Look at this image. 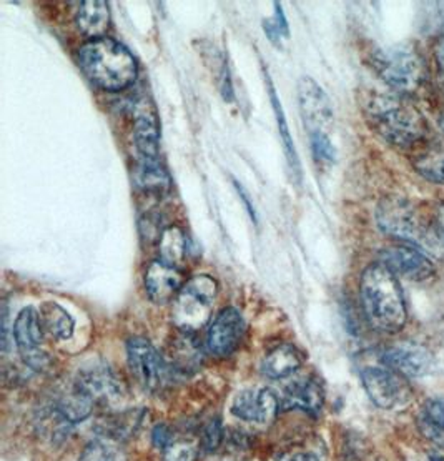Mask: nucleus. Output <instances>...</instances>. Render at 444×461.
I'll list each match as a JSON object with an SVG mask.
<instances>
[{"label":"nucleus","mask_w":444,"mask_h":461,"mask_svg":"<svg viewBox=\"0 0 444 461\" xmlns=\"http://www.w3.org/2000/svg\"><path fill=\"white\" fill-rule=\"evenodd\" d=\"M360 298L369 327L381 333H398L404 329L408 310L396 275L377 262L361 275Z\"/></svg>","instance_id":"nucleus-1"},{"label":"nucleus","mask_w":444,"mask_h":461,"mask_svg":"<svg viewBox=\"0 0 444 461\" xmlns=\"http://www.w3.org/2000/svg\"><path fill=\"white\" fill-rule=\"evenodd\" d=\"M365 117L371 129L391 145L411 149L426 140L428 122L398 94H369L365 99Z\"/></svg>","instance_id":"nucleus-2"},{"label":"nucleus","mask_w":444,"mask_h":461,"mask_svg":"<svg viewBox=\"0 0 444 461\" xmlns=\"http://www.w3.org/2000/svg\"><path fill=\"white\" fill-rule=\"evenodd\" d=\"M78 66L93 86L107 92L130 87L138 74L132 52L107 37L82 45L78 50Z\"/></svg>","instance_id":"nucleus-3"},{"label":"nucleus","mask_w":444,"mask_h":461,"mask_svg":"<svg viewBox=\"0 0 444 461\" xmlns=\"http://www.w3.org/2000/svg\"><path fill=\"white\" fill-rule=\"evenodd\" d=\"M371 66L379 78L403 97L418 92L428 76L422 54L406 45L377 49L371 55Z\"/></svg>","instance_id":"nucleus-4"},{"label":"nucleus","mask_w":444,"mask_h":461,"mask_svg":"<svg viewBox=\"0 0 444 461\" xmlns=\"http://www.w3.org/2000/svg\"><path fill=\"white\" fill-rule=\"evenodd\" d=\"M218 294L217 282L209 275H195L182 286L173 300L172 320L180 331L195 333L210 320L213 302Z\"/></svg>","instance_id":"nucleus-5"},{"label":"nucleus","mask_w":444,"mask_h":461,"mask_svg":"<svg viewBox=\"0 0 444 461\" xmlns=\"http://www.w3.org/2000/svg\"><path fill=\"white\" fill-rule=\"evenodd\" d=\"M375 217L381 230L401 242L418 245L426 243L430 239L428 225L424 223L418 210L414 209V205L406 198L398 195L383 198L377 203Z\"/></svg>","instance_id":"nucleus-6"},{"label":"nucleus","mask_w":444,"mask_h":461,"mask_svg":"<svg viewBox=\"0 0 444 461\" xmlns=\"http://www.w3.org/2000/svg\"><path fill=\"white\" fill-rule=\"evenodd\" d=\"M361 382L371 402L381 410H401L413 400L408 378L391 370L385 363L377 366H365L361 370Z\"/></svg>","instance_id":"nucleus-7"},{"label":"nucleus","mask_w":444,"mask_h":461,"mask_svg":"<svg viewBox=\"0 0 444 461\" xmlns=\"http://www.w3.org/2000/svg\"><path fill=\"white\" fill-rule=\"evenodd\" d=\"M127 358L135 380L145 390L158 392L167 382V365L147 339H130L127 343Z\"/></svg>","instance_id":"nucleus-8"},{"label":"nucleus","mask_w":444,"mask_h":461,"mask_svg":"<svg viewBox=\"0 0 444 461\" xmlns=\"http://www.w3.org/2000/svg\"><path fill=\"white\" fill-rule=\"evenodd\" d=\"M298 100L305 127L310 135H330L333 129L334 113L328 95L313 78L301 77L298 82Z\"/></svg>","instance_id":"nucleus-9"},{"label":"nucleus","mask_w":444,"mask_h":461,"mask_svg":"<svg viewBox=\"0 0 444 461\" xmlns=\"http://www.w3.org/2000/svg\"><path fill=\"white\" fill-rule=\"evenodd\" d=\"M381 360L404 378H422L434 366L433 353L414 341H398L389 345L381 355Z\"/></svg>","instance_id":"nucleus-10"},{"label":"nucleus","mask_w":444,"mask_h":461,"mask_svg":"<svg viewBox=\"0 0 444 461\" xmlns=\"http://www.w3.org/2000/svg\"><path fill=\"white\" fill-rule=\"evenodd\" d=\"M244 333V320L234 307L223 308L207 331V348L211 355L225 358L240 347Z\"/></svg>","instance_id":"nucleus-11"},{"label":"nucleus","mask_w":444,"mask_h":461,"mask_svg":"<svg viewBox=\"0 0 444 461\" xmlns=\"http://www.w3.org/2000/svg\"><path fill=\"white\" fill-rule=\"evenodd\" d=\"M379 262L395 275L413 282H422L433 276L434 264L422 250L413 245H393L379 253Z\"/></svg>","instance_id":"nucleus-12"},{"label":"nucleus","mask_w":444,"mask_h":461,"mask_svg":"<svg viewBox=\"0 0 444 461\" xmlns=\"http://www.w3.org/2000/svg\"><path fill=\"white\" fill-rule=\"evenodd\" d=\"M74 384L89 396L95 405L115 403L122 398V384L103 363H93L87 368H82Z\"/></svg>","instance_id":"nucleus-13"},{"label":"nucleus","mask_w":444,"mask_h":461,"mask_svg":"<svg viewBox=\"0 0 444 461\" xmlns=\"http://www.w3.org/2000/svg\"><path fill=\"white\" fill-rule=\"evenodd\" d=\"M183 286L182 272L164 264L162 260H156L147 267L145 272V290L148 298L155 305H165L168 302H173L177 298L180 290Z\"/></svg>","instance_id":"nucleus-14"},{"label":"nucleus","mask_w":444,"mask_h":461,"mask_svg":"<svg viewBox=\"0 0 444 461\" xmlns=\"http://www.w3.org/2000/svg\"><path fill=\"white\" fill-rule=\"evenodd\" d=\"M158 142L160 129L155 107L144 99L135 109L134 143L138 158L158 160Z\"/></svg>","instance_id":"nucleus-15"},{"label":"nucleus","mask_w":444,"mask_h":461,"mask_svg":"<svg viewBox=\"0 0 444 461\" xmlns=\"http://www.w3.org/2000/svg\"><path fill=\"white\" fill-rule=\"evenodd\" d=\"M324 405V386L318 376H308L293 384L285 398V407L301 408L316 417Z\"/></svg>","instance_id":"nucleus-16"},{"label":"nucleus","mask_w":444,"mask_h":461,"mask_svg":"<svg viewBox=\"0 0 444 461\" xmlns=\"http://www.w3.org/2000/svg\"><path fill=\"white\" fill-rule=\"evenodd\" d=\"M12 335L21 355L40 350L44 329H42L40 315L34 307L23 308L22 312L17 315Z\"/></svg>","instance_id":"nucleus-17"},{"label":"nucleus","mask_w":444,"mask_h":461,"mask_svg":"<svg viewBox=\"0 0 444 461\" xmlns=\"http://www.w3.org/2000/svg\"><path fill=\"white\" fill-rule=\"evenodd\" d=\"M75 23L80 32L90 37L92 41L103 39L111 27V9L103 0H87L78 7Z\"/></svg>","instance_id":"nucleus-18"},{"label":"nucleus","mask_w":444,"mask_h":461,"mask_svg":"<svg viewBox=\"0 0 444 461\" xmlns=\"http://www.w3.org/2000/svg\"><path fill=\"white\" fill-rule=\"evenodd\" d=\"M145 411L142 408H130L123 410L120 413H113L103 418L97 425V431L101 433V438L109 441H123L132 438L135 431L142 425Z\"/></svg>","instance_id":"nucleus-19"},{"label":"nucleus","mask_w":444,"mask_h":461,"mask_svg":"<svg viewBox=\"0 0 444 461\" xmlns=\"http://www.w3.org/2000/svg\"><path fill=\"white\" fill-rule=\"evenodd\" d=\"M301 363H303V353L297 347L283 343V345H278L277 348H273L263 358L262 372L267 375L268 378L280 380L295 374L300 368Z\"/></svg>","instance_id":"nucleus-20"},{"label":"nucleus","mask_w":444,"mask_h":461,"mask_svg":"<svg viewBox=\"0 0 444 461\" xmlns=\"http://www.w3.org/2000/svg\"><path fill=\"white\" fill-rule=\"evenodd\" d=\"M134 182L137 187L150 195H165L172 180L167 170L158 164V160H144L138 158L134 170Z\"/></svg>","instance_id":"nucleus-21"},{"label":"nucleus","mask_w":444,"mask_h":461,"mask_svg":"<svg viewBox=\"0 0 444 461\" xmlns=\"http://www.w3.org/2000/svg\"><path fill=\"white\" fill-rule=\"evenodd\" d=\"M42 329L45 333L57 340H68L74 335L75 321L70 317L67 310L60 307L56 302H45L39 310Z\"/></svg>","instance_id":"nucleus-22"},{"label":"nucleus","mask_w":444,"mask_h":461,"mask_svg":"<svg viewBox=\"0 0 444 461\" xmlns=\"http://www.w3.org/2000/svg\"><path fill=\"white\" fill-rule=\"evenodd\" d=\"M414 170L431 184H444V145L426 143L413 160Z\"/></svg>","instance_id":"nucleus-23"},{"label":"nucleus","mask_w":444,"mask_h":461,"mask_svg":"<svg viewBox=\"0 0 444 461\" xmlns=\"http://www.w3.org/2000/svg\"><path fill=\"white\" fill-rule=\"evenodd\" d=\"M158 252H160V260L164 264L175 267L180 270V267L185 262L187 252H189V242H187V237L183 230L175 225L165 229L158 240Z\"/></svg>","instance_id":"nucleus-24"},{"label":"nucleus","mask_w":444,"mask_h":461,"mask_svg":"<svg viewBox=\"0 0 444 461\" xmlns=\"http://www.w3.org/2000/svg\"><path fill=\"white\" fill-rule=\"evenodd\" d=\"M93 405L95 403L90 400L89 396L74 384L66 395L60 396V400L57 402L56 410L58 415L70 425H75L90 417Z\"/></svg>","instance_id":"nucleus-25"},{"label":"nucleus","mask_w":444,"mask_h":461,"mask_svg":"<svg viewBox=\"0 0 444 461\" xmlns=\"http://www.w3.org/2000/svg\"><path fill=\"white\" fill-rule=\"evenodd\" d=\"M172 362L177 365V370H197L201 363V348L195 340L193 333L180 331V337L172 347Z\"/></svg>","instance_id":"nucleus-26"},{"label":"nucleus","mask_w":444,"mask_h":461,"mask_svg":"<svg viewBox=\"0 0 444 461\" xmlns=\"http://www.w3.org/2000/svg\"><path fill=\"white\" fill-rule=\"evenodd\" d=\"M422 429L428 438L444 447V400L434 398L424 403Z\"/></svg>","instance_id":"nucleus-27"},{"label":"nucleus","mask_w":444,"mask_h":461,"mask_svg":"<svg viewBox=\"0 0 444 461\" xmlns=\"http://www.w3.org/2000/svg\"><path fill=\"white\" fill-rule=\"evenodd\" d=\"M250 458V439L244 433H232L223 439L220 448L207 455L205 461H246Z\"/></svg>","instance_id":"nucleus-28"},{"label":"nucleus","mask_w":444,"mask_h":461,"mask_svg":"<svg viewBox=\"0 0 444 461\" xmlns=\"http://www.w3.org/2000/svg\"><path fill=\"white\" fill-rule=\"evenodd\" d=\"M268 80V90H270V99H271V105H273V110H275V115H277L278 122V129H280V137L283 139V147H285V154H287V158H289V167H291V170L297 174V180H300L301 176V168H300V160H298V155H297V150H295V145H293V140H291V137H289V125H287V119H285V113H283V109H281V104H280V99L277 97V92H275V88L271 86V80L270 77H267Z\"/></svg>","instance_id":"nucleus-29"},{"label":"nucleus","mask_w":444,"mask_h":461,"mask_svg":"<svg viewBox=\"0 0 444 461\" xmlns=\"http://www.w3.org/2000/svg\"><path fill=\"white\" fill-rule=\"evenodd\" d=\"M275 461H324L322 441H301L277 453Z\"/></svg>","instance_id":"nucleus-30"},{"label":"nucleus","mask_w":444,"mask_h":461,"mask_svg":"<svg viewBox=\"0 0 444 461\" xmlns=\"http://www.w3.org/2000/svg\"><path fill=\"white\" fill-rule=\"evenodd\" d=\"M78 461H127L125 455L109 439H93L82 451Z\"/></svg>","instance_id":"nucleus-31"},{"label":"nucleus","mask_w":444,"mask_h":461,"mask_svg":"<svg viewBox=\"0 0 444 461\" xmlns=\"http://www.w3.org/2000/svg\"><path fill=\"white\" fill-rule=\"evenodd\" d=\"M232 413L235 417L244 420V421H256L258 423V417H260L258 392L244 390L242 393L235 396Z\"/></svg>","instance_id":"nucleus-32"},{"label":"nucleus","mask_w":444,"mask_h":461,"mask_svg":"<svg viewBox=\"0 0 444 461\" xmlns=\"http://www.w3.org/2000/svg\"><path fill=\"white\" fill-rule=\"evenodd\" d=\"M311 152L313 158L318 165L333 164L336 150H334L333 143L330 140V135L324 133H315L310 135Z\"/></svg>","instance_id":"nucleus-33"},{"label":"nucleus","mask_w":444,"mask_h":461,"mask_svg":"<svg viewBox=\"0 0 444 461\" xmlns=\"http://www.w3.org/2000/svg\"><path fill=\"white\" fill-rule=\"evenodd\" d=\"M199 458V447L193 441L177 439L172 441L165 448L164 461H197Z\"/></svg>","instance_id":"nucleus-34"},{"label":"nucleus","mask_w":444,"mask_h":461,"mask_svg":"<svg viewBox=\"0 0 444 461\" xmlns=\"http://www.w3.org/2000/svg\"><path fill=\"white\" fill-rule=\"evenodd\" d=\"M258 408H260L258 423H262V425L271 423L277 418L278 411H280L278 396L271 390H268V388L260 390L258 392Z\"/></svg>","instance_id":"nucleus-35"},{"label":"nucleus","mask_w":444,"mask_h":461,"mask_svg":"<svg viewBox=\"0 0 444 461\" xmlns=\"http://www.w3.org/2000/svg\"><path fill=\"white\" fill-rule=\"evenodd\" d=\"M263 29H265V32L270 37V41L275 42V44H280L281 37H285V39L289 37V23H287L285 14L281 11V5L278 2L275 4L273 17L263 23Z\"/></svg>","instance_id":"nucleus-36"},{"label":"nucleus","mask_w":444,"mask_h":461,"mask_svg":"<svg viewBox=\"0 0 444 461\" xmlns=\"http://www.w3.org/2000/svg\"><path fill=\"white\" fill-rule=\"evenodd\" d=\"M223 439H225V429H223L222 423L218 420H210L209 425L203 429V435H201L203 450L207 455H210L213 451L220 448Z\"/></svg>","instance_id":"nucleus-37"},{"label":"nucleus","mask_w":444,"mask_h":461,"mask_svg":"<svg viewBox=\"0 0 444 461\" xmlns=\"http://www.w3.org/2000/svg\"><path fill=\"white\" fill-rule=\"evenodd\" d=\"M164 231L165 230L160 229V217L158 215L148 213V215H145L144 219L140 220V233L148 242L160 240Z\"/></svg>","instance_id":"nucleus-38"},{"label":"nucleus","mask_w":444,"mask_h":461,"mask_svg":"<svg viewBox=\"0 0 444 461\" xmlns=\"http://www.w3.org/2000/svg\"><path fill=\"white\" fill-rule=\"evenodd\" d=\"M152 438H154V445L156 448H164V450L173 441L172 431H170L167 425H156L154 433H152Z\"/></svg>","instance_id":"nucleus-39"},{"label":"nucleus","mask_w":444,"mask_h":461,"mask_svg":"<svg viewBox=\"0 0 444 461\" xmlns=\"http://www.w3.org/2000/svg\"><path fill=\"white\" fill-rule=\"evenodd\" d=\"M434 60H436L438 74H440L444 88V37H441L434 45Z\"/></svg>","instance_id":"nucleus-40"},{"label":"nucleus","mask_w":444,"mask_h":461,"mask_svg":"<svg viewBox=\"0 0 444 461\" xmlns=\"http://www.w3.org/2000/svg\"><path fill=\"white\" fill-rule=\"evenodd\" d=\"M236 188H238V194H240V197L244 198V205H246V210L250 212L252 219L256 220L255 210H253V205L250 203V200L246 198V194H244V188L238 187V184H236Z\"/></svg>","instance_id":"nucleus-41"},{"label":"nucleus","mask_w":444,"mask_h":461,"mask_svg":"<svg viewBox=\"0 0 444 461\" xmlns=\"http://www.w3.org/2000/svg\"><path fill=\"white\" fill-rule=\"evenodd\" d=\"M436 220H438V225L444 233V202L438 207V213H436Z\"/></svg>","instance_id":"nucleus-42"},{"label":"nucleus","mask_w":444,"mask_h":461,"mask_svg":"<svg viewBox=\"0 0 444 461\" xmlns=\"http://www.w3.org/2000/svg\"><path fill=\"white\" fill-rule=\"evenodd\" d=\"M430 460L431 461H444L443 456H436V455H433V456H430Z\"/></svg>","instance_id":"nucleus-43"},{"label":"nucleus","mask_w":444,"mask_h":461,"mask_svg":"<svg viewBox=\"0 0 444 461\" xmlns=\"http://www.w3.org/2000/svg\"><path fill=\"white\" fill-rule=\"evenodd\" d=\"M430 461H431V460H430Z\"/></svg>","instance_id":"nucleus-44"}]
</instances>
